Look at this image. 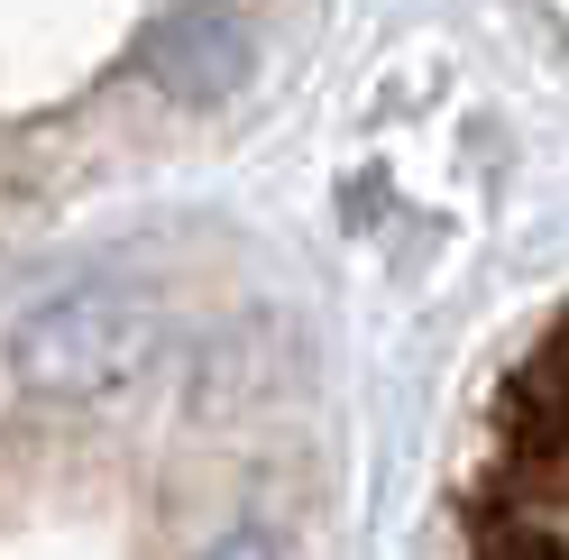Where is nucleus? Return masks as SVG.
Returning a JSON list of instances; mask_svg holds the SVG:
<instances>
[{"label": "nucleus", "mask_w": 569, "mask_h": 560, "mask_svg": "<svg viewBox=\"0 0 569 560\" xmlns=\"http://www.w3.org/2000/svg\"><path fill=\"white\" fill-rule=\"evenodd\" d=\"M450 560H569V303L478 413L450 487Z\"/></svg>", "instance_id": "nucleus-1"}, {"label": "nucleus", "mask_w": 569, "mask_h": 560, "mask_svg": "<svg viewBox=\"0 0 569 560\" xmlns=\"http://www.w3.org/2000/svg\"><path fill=\"white\" fill-rule=\"evenodd\" d=\"M211 560H276V551H267V542H221Z\"/></svg>", "instance_id": "nucleus-2"}]
</instances>
